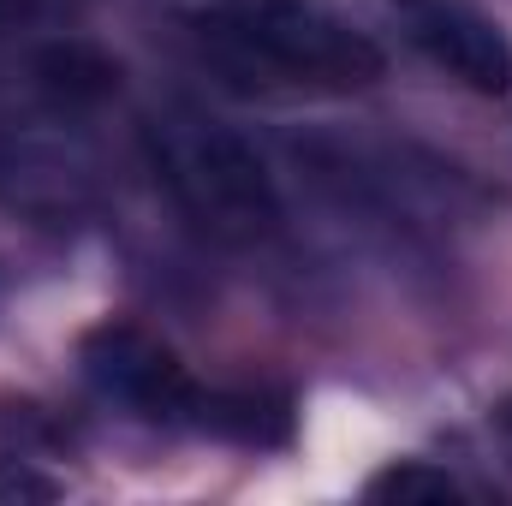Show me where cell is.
<instances>
[{"label":"cell","instance_id":"6da1fadb","mask_svg":"<svg viewBox=\"0 0 512 506\" xmlns=\"http://www.w3.org/2000/svg\"><path fill=\"white\" fill-rule=\"evenodd\" d=\"M191 36L239 90L346 96L382 78V48L322 0H203Z\"/></svg>","mask_w":512,"mask_h":506},{"label":"cell","instance_id":"7a4b0ae2","mask_svg":"<svg viewBox=\"0 0 512 506\" xmlns=\"http://www.w3.org/2000/svg\"><path fill=\"white\" fill-rule=\"evenodd\" d=\"M143 155L173 209L215 245H268L280 233V185L245 131L179 102L143 126Z\"/></svg>","mask_w":512,"mask_h":506},{"label":"cell","instance_id":"3957f363","mask_svg":"<svg viewBox=\"0 0 512 506\" xmlns=\"http://www.w3.org/2000/svg\"><path fill=\"white\" fill-rule=\"evenodd\" d=\"M78 364H84L90 387L102 399L126 405L131 417H149V423H197V429H256L251 405L215 399L161 334H149L137 322H102V328H90L84 346H78Z\"/></svg>","mask_w":512,"mask_h":506},{"label":"cell","instance_id":"277c9868","mask_svg":"<svg viewBox=\"0 0 512 506\" xmlns=\"http://www.w3.org/2000/svg\"><path fill=\"white\" fill-rule=\"evenodd\" d=\"M411 42L465 90L507 96L512 90V42L507 30L459 0H417L411 6Z\"/></svg>","mask_w":512,"mask_h":506},{"label":"cell","instance_id":"5b68a950","mask_svg":"<svg viewBox=\"0 0 512 506\" xmlns=\"http://www.w3.org/2000/svg\"><path fill=\"white\" fill-rule=\"evenodd\" d=\"M60 453V435L54 423L36 411V405H0V495H48L30 465L36 459H54Z\"/></svg>","mask_w":512,"mask_h":506},{"label":"cell","instance_id":"8992f818","mask_svg":"<svg viewBox=\"0 0 512 506\" xmlns=\"http://www.w3.org/2000/svg\"><path fill=\"white\" fill-rule=\"evenodd\" d=\"M370 495L376 501H399V506H411V501H465L471 489L459 483V477H447V471H429V465H393V471H382L376 483H370Z\"/></svg>","mask_w":512,"mask_h":506},{"label":"cell","instance_id":"52a82bcc","mask_svg":"<svg viewBox=\"0 0 512 506\" xmlns=\"http://www.w3.org/2000/svg\"><path fill=\"white\" fill-rule=\"evenodd\" d=\"M12 6H18V0H0V18H6V12H12Z\"/></svg>","mask_w":512,"mask_h":506}]
</instances>
